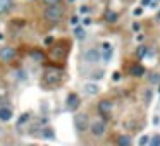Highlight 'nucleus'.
I'll list each match as a JSON object with an SVG mask.
<instances>
[{
	"mask_svg": "<svg viewBox=\"0 0 160 146\" xmlns=\"http://www.w3.org/2000/svg\"><path fill=\"white\" fill-rule=\"evenodd\" d=\"M65 105H67L69 110H76V108L79 107V96H78L76 93H71V95L67 96V100H65Z\"/></svg>",
	"mask_w": 160,
	"mask_h": 146,
	"instance_id": "9d476101",
	"label": "nucleus"
},
{
	"mask_svg": "<svg viewBox=\"0 0 160 146\" xmlns=\"http://www.w3.org/2000/svg\"><path fill=\"white\" fill-rule=\"evenodd\" d=\"M74 127H76L78 133L88 131V129H90V117H88V114H84V112L76 114V115H74Z\"/></svg>",
	"mask_w": 160,
	"mask_h": 146,
	"instance_id": "7ed1b4c3",
	"label": "nucleus"
},
{
	"mask_svg": "<svg viewBox=\"0 0 160 146\" xmlns=\"http://www.w3.org/2000/svg\"><path fill=\"white\" fill-rule=\"evenodd\" d=\"M91 22H93V21H91V17H84V19L81 21V24H83L84 28H86V26H91Z\"/></svg>",
	"mask_w": 160,
	"mask_h": 146,
	"instance_id": "5701e85b",
	"label": "nucleus"
},
{
	"mask_svg": "<svg viewBox=\"0 0 160 146\" xmlns=\"http://www.w3.org/2000/svg\"><path fill=\"white\" fill-rule=\"evenodd\" d=\"M129 74H131L133 77H141V76H145V67H143L141 64H134V65L129 69Z\"/></svg>",
	"mask_w": 160,
	"mask_h": 146,
	"instance_id": "9b49d317",
	"label": "nucleus"
},
{
	"mask_svg": "<svg viewBox=\"0 0 160 146\" xmlns=\"http://www.w3.org/2000/svg\"><path fill=\"white\" fill-rule=\"evenodd\" d=\"M45 5H53V3H60V0H43Z\"/></svg>",
	"mask_w": 160,
	"mask_h": 146,
	"instance_id": "bb28decb",
	"label": "nucleus"
},
{
	"mask_svg": "<svg viewBox=\"0 0 160 146\" xmlns=\"http://www.w3.org/2000/svg\"><path fill=\"white\" fill-rule=\"evenodd\" d=\"M133 29H134V31H140V29H141V24H140V22H134V24H133Z\"/></svg>",
	"mask_w": 160,
	"mask_h": 146,
	"instance_id": "c85d7f7f",
	"label": "nucleus"
},
{
	"mask_svg": "<svg viewBox=\"0 0 160 146\" xmlns=\"http://www.w3.org/2000/svg\"><path fill=\"white\" fill-rule=\"evenodd\" d=\"M121 77H122V76H121V72H119V71H115V72L112 74V81H115V83H117V81H121Z\"/></svg>",
	"mask_w": 160,
	"mask_h": 146,
	"instance_id": "b1692460",
	"label": "nucleus"
},
{
	"mask_svg": "<svg viewBox=\"0 0 160 146\" xmlns=\"http://www.w3.org/2000/svg\"><path fill=\"white\" fill-rule=\"evenodd\" d=\"M45 133H47V134H45V138H50V139H53V138H55V136L52 134V131H50V129H47Z\"/></svg>",
	"mask_w": 160,
	"mask_h": 146,
	"instance_id": "cd10ccee",
	"label": "nucleus"
},
{
	"mask_svg": "<svg viewBox=\"0 0 160 146\" xmlns=\"http://www.w3.org/2000/svg\"><path fill=\"white\" fill-rule=\"evenodd\" d=\"M148 146H160V134H153L152 138H150V145Z\"/></svg>",
	"mask_w": 160,
	"mask_h": 146,
	"instance_id": "a211bd4d",
	"label": "nucleus"
},
{
	"mask_svg": "<svg viewBox=\"0 0 160 146\" xmlns=\"http://www.w3.org/2000/svg\"><path fill=\"white\" fill-rule=\"evenodd\" d=\"M105 19H107V22H109V24H114V22L119 19V15H117L115 12H110V10H109V12L105 14Z\"/></svg>",
	"mask_w": 160,
	"mask_h": 146,
	"instance_id": "dca6fc26",
	"label": "nucleus"
},
{
	"mask_svg": "<svg viewBox=\"0 0 160 146\" xmlns=\"http://www.w3.org/2000/svg\"><path fill=\"white\" fill-rule=\"evenodd\" d=\"M14 59H16V50H14V48H10V46L0 48V60H3V62H12Z\"/></svg>",
	"mask_w": 160,
	"mask_h": 146,
	"instance_id": "6e6552de",
	"label": "nucleus"
},
{
	"mask_svg": "<svg viewBox=\"0 0 160 146\" xmlns=\"http://www.w3.org/2000/svg\"><path fill=\"white\" fill-rule=\"evenodd\" d=\"M112 108H114V105H112L110 100H102V102L98 103V112H100V115H103V117H109L110 112H112Z\"/></svg>",
	"mask_w": 160,
	"mask_h": 146,
	"instance_id": "1a4fd4ad",
	"label": "nucleus"
},
{
	"mask_svg": "<svg viewBox=\"0 0 160 146\" xmlns=\"http://www.w3.org/2000/svg\"><path fill=\"white\" fill-rule=\"evenodd\" d=\"M90 133L93 138H102L105 133H107V124L105 120H93L90 124Z\"/></svg>",
	"mask_w": 160,
	"mask_h": 146,
	"instance_id": "39448f33",
	"label": "nucleus"
},
{
	"mask_svg": "<svg viewBox=\"0 0 160 146\" xmlns=\"http://www.w3.org/2000/svg\"><path fill=\"white\" fill-rule=\"evenodd\" d=\"M71 24H72V26H78V24H79V17H78V15H72V17H71Z\"/></svg>",
	"mask_w": 160,
	"mask_h": 146,
	"instance_id": "393cba45",
	"label": "nucleus"
},
{
	"mask_svg": "<svg viewBox=\"0 0 160 146\" xmlns=\"http://www.w3.org/2000/svg\"><path fill=\"white\" fill-rule=\"evenodd\" d=\"M62 15H64V9H62L59 3L47 5V9H45V12H43V17H45L48 22H52V24H57V22L62 19Z\"/></svg>",
	"mask_w": 160,
	"mask_h": 146,
	"instance_id": "f257e3e1",
	"label": "nucleus"
},
{
	"mask_svg": "<svg viewBox=\"0 0 160 146\" xmlns=\"http://www.w3.org/2000/svg\"><path fill=\"white\" fill-rule=\"evenodd\" d=\"M152 96H153L152 89H145V93H143V100H145V103H150V102H152Z\"/></svg>",
	"mask_w": 160,
	"mask_h": 146,
	"instance_id": "6ab92c4d",
	"label": "nucleus"
},
{
	"mask_svg": "<svg viewBox=\"0 0 160 146\" xmlns=\"http://www.w3.org/2000/svg\"><path fill=\"white\" fill-rule=\"evenodd\" d=\"M117 145L129 146L131 145V138H129V136H119V138H117Z\"/></svg>",
	"mask_w": 160,
	"mask_h": 146,
	"instance_id": "f3484780",
	"label": "nucleus"
},
{
	"mask_svg": "<svg viewBox=\"0 0 160 146\" xmlns=\"http://www.w3.org/2000/svg\"><path fill=\"white\" fill-rule=\"evenodd\" d=\"M62 81V72L59 69H47L43 74V83L48 86H55Z\"/></svg>",
	"mask_w": 160,
	"mask_h": 146,
	"instance_id": "f03ea898",
	"label": "nucleus"
},
{
	"mask_svg": "<svg viewBox=\"0 0 160 146\" xmlns=\"http://www.w3.org/2000/svg\"><path fill=\"white\" fill-rule=\"evenodd\" d=\"M100 91H102V89H100V86H98L97 83H84V84H83V93L88 95V96H97Z\"/></svg>",
	"mask_w": 160,
	"mask_h": 146,
	"instance_id": "0eeeda50",
	"label": "nucleus"
},
{
	"mask_svg": "<svg viewBox=\"0 0 160 146\" xmlns=\"http://www.w3.org/2000/svg\"><path fill=\"white\" fill-rule=\"evenodd\" d=\"M69 2H74V0H69Z\"/></svg>",
	"mask_w": 160,
	"mask_h": 146,
	"instance_id": "f704fd0d",
	"label": "nucleus"
},
{
	"mask_svg": "<svg viewBox=\"0 0 160 146\" xmlns=\"http://www.w3.org/2000/svg\"><path fill=\"white\" fill-rule=\"evenodd\" d=\"M12 119V110L9 107H0V122H9Z\"/></svg>",
	"mask_w": 160,
	"mask_h": 146,
	"instance_id": "f8f14e48",
	"label": "nucleus"
},
{
	"mask_svg": "<svg viewBox=\"0 0 160 146\" xmlns=\"http://www.w3.org/2000/svg\"><path fill=\"white\" fill-rule=\"evenodd\" d=\"M157 19H160V10H159V14H157Z\"/></svg>",
	"mask_w": 160,
	"mask_h": 146,
	"instance_id": "72a5a7b5",
	"label": "nucleus"
},
{
	"mask_svg": "<svg viewBox=\"0 0 160 146\" xmlns=\"http://www.w3.org/2000/svg\"><path fill=\"white\" fill-rule=\"evenodd\" d=\"M112 55H114V46H112L110 43L103 41V43L100 45V57H102V60H103V62H109V60L112 59Z\"/></svg>",
	"mask_w": 160,
	"mask_h": 146,
	"instance_id": "423d86ee",
	"label": "nucleus"
},
{
	"mask_svg": "<svg viewBox=\"0 0 160 146\" xmlns=\"http://www.w3.org/2000/svg\"><path fill=\"white\" fill-rule=\"evenodd\" d=\"M79 12H81V14H88V12H90V7H88V5H83V7L79 9Z\"/></svg>",
	"mask_w": 160,
	"mask_h": 146,
	"instance_id": "a878e982",
	"label": "nucleus"
},
{
	"mask_svg": "<svg viewBox=\"0 0 160 146\" xmlns=\"http://www.w3.org/2000/svg\"><path fill=\"white\" fill-rule=\"evenodd\" d=\"M100 60H102V57H100V50L98 48H88V50H84V53H83V62L84 64L95 65Z\"/></svg>",
	"mask_w": 160,
	"mask_h": 146,
	"instance_id": "20e7f679",
	"label": "nucleus"
},
{
	"mask_svg": "<svg viewBox=\"0 0 160 146\" xmlns=\"http://www.w3.org/2000/svg\"><path fill=\"white\" fill-rule=\"evenodd\" d=\"M136 53H138V57H140V59H143V57H146V55H148V48H146V46H140Z\"/></svg>",
	"mask_w": 160,
	"mask_h": 146,
	"instance_id": "aec40b11",
	"label": "nucleus"
},
{
	"mask_svg": "<svg viewBox=\"0 0 160 146\" xmlns=\"http://www.w3.org/2000/svg\"><path fill=\"white\" fill-rule=\"evenodd\" d=\"M74 36H76L78 40H84V36H86V29H84L83 24L74 26Z\"/></svg>",
	"mask_w": 160,
	"mask_h": 146,
	"instance_id": "4468645a",
	"label": "nucleus"
},
{
	"mask_svg": "<svg viewBox=\"0 0 160 146\" xmlns=\"http://www.w3.org/2000/svg\"><path fill=\"white\" fill-rule=\"evenodd\" d=\"M136 40H138V41H143V40H145V34H138Z\"/></svg>",
	"mask_w": 160,
	"mask_h": 146,
	"instance_id": "7c9ffc66",
	"label": "nucleus"
},
{
	"mask_svg": "<svg viewBox=\"0 0 160 146\" xmlns=\"http://www.w3.org/2000/svg\"><path fill=\"white\" fill-rule=\"evenodd\" d=\"M138 145H140V146L150 145V136H146V134H145V136H141V138L138 139Z\"/></svg>",
	"mask_w": 160,
	"mask_h": 146,
	"instance_id": "412c9836",
	"label": "nucleus"
},
{
	"mask_svg": "<svg viewBox=\"0 0 160 146\" xmlns=\"http://www.w3.org/2000/svg\"><path fill=\"white\" fill-rule=\"evenodd\" d=\"M153 124H155V126H157V124H160V119H159V117H155V119H153Z\"/></svg>",
	"mask_w": 160,
	"mask_h": 146,
	"instance_id": "2f4dec72",
	"label": "nucleus"
},
{
	"mask_svg": "<svg viewBox=\"0 0 160 146\" xmlns=\"http://www.w3.org/2000/svg\"><path fill=\"white\" fill-rule=\"evenodd\" d=\"M152 3V0H141V5L143 7H146V5H150Z\"/></svg>",
	"mask_w": 160,
	"mask_h": 146,
	"instance_id": "c756f323",
	"label": "nucleus"
},
{
	"mask_svg": "<svg viewBox=\"0 0 160 146\" xmlns=\"http://www.w3.org/2000/svg\"><path fill=\"white\" fill-rule=\"evenodd\" d=\"M12 5H14L12 0H0V15L7 14V12L12 9Z\"/></svg>",
	"mask_w": 160,
	"mask_h": 146,
	"instance_id": "ddd939ff",
	"label": "nucleus"
},
{
	"mask_svg": "<svg viewBox=\"0 0 160 146\" xmlns=\"http://www.w3.org/2000/svg\"><path fill=\"white\" fill-rule=\"evenodd\" d=\"M148 83H150V84H159L160 83L159 72H150V74H148Z\"/></svg>",
	"mask_w": 160,
	"mask_h": 146,
	"instance_id": "2eb2a0df",
	"label": "nucleus"
},
{
	"mask_svg": "<svg viewBox=\"0 0 160 146\" xmlns=\"http://www.w3.org/2000/svg\"><path fill=\"white\" fill-rule=\"evenodd\" d=\"M133 14H134L136 17H141V15L145 14V9H143V5H141V7H136V9L133 10Z\"/></svg>",
	"mask_w": 160,
	"mask_h": 146,
	"instance_id": "4be33fe9",
	"label": "nucleus"
},
{
	"mask_svg": "<svg viewBox=\"0 0 160 146\" xmlns=\"http://www.w3.org/2000/svg\"><path fill=\"white\" fill-rule=\"evenodd\" d=\"M2 40H3V34H2V33H0V41H2Z\"/></svg>",
	"mask_w": 160,
	"mask_h": 146,
	"instance_id": "473e14b6",
	"label": "nucleus"
}]
</instances>
